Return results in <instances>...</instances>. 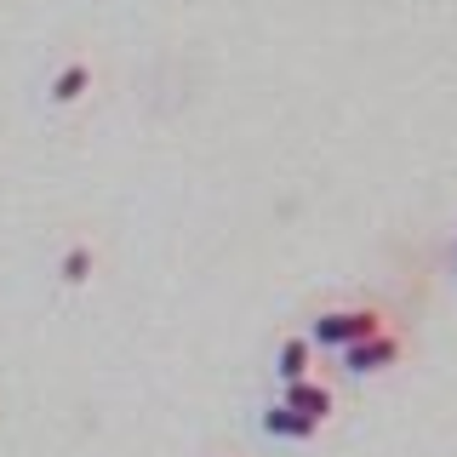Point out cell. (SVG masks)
I'll use <instances>...</instances> for the list:
<instances>
[{
  "mask_svg": "<svg viewBox=\"0 0 457 457\" xmlns=\"http://www.w3.org/2000/svg\"><path fill=\"white\" fill-rule=\"evenodd\" d=\"M371 332H383V314L366 309V303H354V309H326V314H314L303 337L314 343V349L343 354L349 343H361V337H371Z\"/></svg>",
  "mask_w": 457,
  "mask_h": 457,
  "instance_id": "cell-1",
  "label": "cell"
},
{
  "mask_svg": "<svg viewBox=\"0 0 457 457\" xmlns=\"http://www.w3.org/2000/svg\"><path fill=\"white\" fill-rule=\"evenodd\" d=\"M337 361H343V371H349V378H371V371H389V366L400 361V337H395V332H371V337H361V343H349V349H343Z\"/></svg>",
  "mask_w": 457,
  "mask_h": 457,
  "instance_id": "cell-2",
  "label": "cell"
},
{
  "mask_svg": "<svg viewBox=\"0 0 457 457\" xmlns=\"http://www.w3.org/2000/svg\"><path fill=\"white\" fill-rule=\"evenodd\" d=\"M92 80H97L92 57H63V63L52 69V80H46V104L52 109H75L80 97L92 92Z\"/></svg>",
  "mask_w": 457,
  "mask_h": 457,
  "instance_id": "cell-3",
  "label": "cell"
},
{
  "mask_svg": "<svg viewBox=\"0 0 457 457\" xmlns=\"http://www.w3.org/2000/svg\"><path fill=\"white\" fill-rule=\"evenodd\" d=\"M280 406H292L297 418H309V423H326L332 418V383H320V378H297V383H280Z\"/></svg>",
  "mask_w": 457,
  "mask_h": 457,
  "instance_id": "cell-4",
  "label": "cell"
},
{
  "mask_svg": "<svg viewBox=\"0 0 457 457\" xmlns=\"http://www.w3.org/2000/svg\"><path fill=\"white\" fill-rule=\"evenodd\" d=\"M275 378L280 383H297V378H314V343L303 332H292V337H280V349H275Z\"/></svg>",
  "mask_w": 457,
  "mask_h": 457,
  "instance_id": "cell-5",
  "label": "cell"
},
{
  "mask_svg": "<svg viewBox=\"0 0 457 457\" xmlns=\"http://www.w3.org/2000/svg\"><path fill=\"white\" fill-rule=\"evenodd\" d=\"M257 428H263L269 440H314V435H320V423L297 418V411H292V406H280V400H275V406H263Z\"/></svg>",
  "mask_w": 457,
  "mask_h": 457,
  "instance_id": "cell-6",
  "label": "cell"
},
{
  "mask_svg": "<svg viewBox=\"0 0 457 457\" xmlns=\"http://www.w3.org/2000/svg\"><path fill=\"white\" fill-rule=\"evenodd\" d=\"M92 275H97V246H92V240H69L63 257H57V280H63V286H86Z\"/></svg>",
  "mask_w": 457,
  "mask_h": 457,
  "instance_id": "cell-7",
  "label": "cell"
},
{
  "mask_svg": "<svg viewBox=\"0 0 457 457\" xmlns=\"http://www.w3.org/2000/svg\"><path fill=\"white\" fill-rule=\"evenodd\" d=\"M452 263H457V235H452Z\"/></svg>",
  "mask_w": 457,
  "mask_h": 457,
  "instance_id": "cell-8",
  "label": "cell"
}]
</instances>
